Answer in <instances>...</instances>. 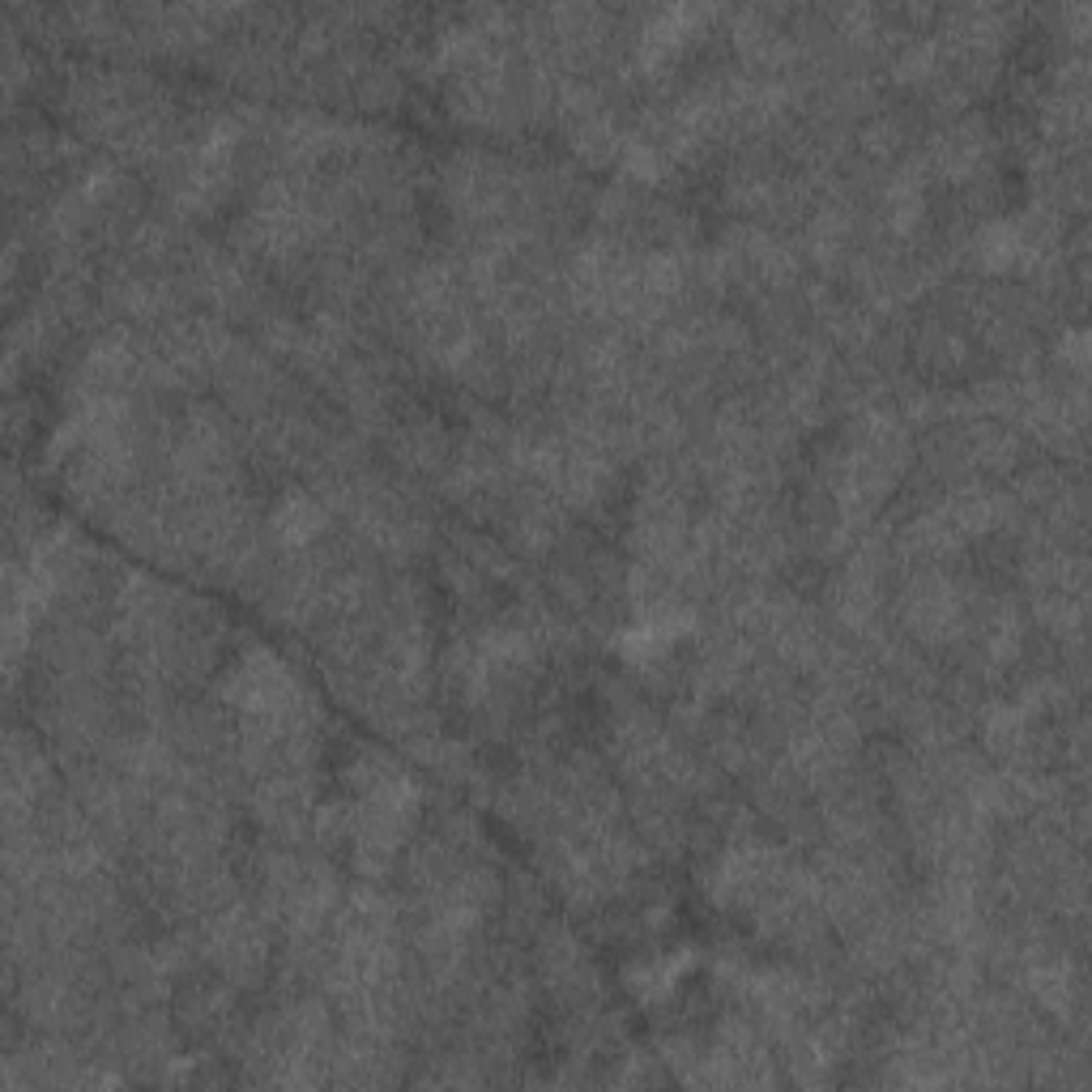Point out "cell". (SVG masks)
Returning a JSON list of instances; mask_svg holds the SVG:
<instances>
[{
    "label": "cell",
    "instance_id": "7a4b0ae2",
    "mask_svg": "<svg viewBox=\"0 0 1092 1092\" xmlns=\"http://www.w3.org/2000/svg\"><path fill=\"white\" fill-rule=\"evenodd\" d=\"M576 576H585V580H593V572L585 568V563H580V572H576ZM593 593H598V585H585V589H580V602H589V598H593Z\"/></svg>",
    "mask_w": 1092,
    "mask_h": 1092
},
{
    "label": "cell",
    "instance_id": "6da1fadb",
    "mask_svg": "<svg viewBox=\"0 0 1092 1092\" xmlns=\"http://www.w3.org/2000/svg\"><path fill=\"white\" fill-rule=\"evenodd\" d=\"M321 530H325V508L308 491H286L269 513V534L278 538L286 550L312 546L316 538H321Z\"/></svg>",
    "mask_w": 1092,
    "mask_h": 1092
}]
</instances>
